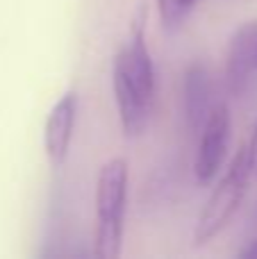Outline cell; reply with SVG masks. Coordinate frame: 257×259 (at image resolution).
Returning a JSON list of instances; mask_svg holds the SVG:
<instances>
[{
    "mask_svg": "<svg viewBox=\"0 0 257 259\" xmlns=\"http://www.w3.org/2000/svg\"><path fill=\"white\" fill-rule=\"evenodd\" d=\"M212 103V75L205 64H189L182 77V114L191 132H200L207 121Z\"/></svg>",
    "mask_w": 257,
    "mask_h": 259,
    "instance_id": "cell-7",
    "label": "cell"
},
{
    "mask_svg": "<svg viewBox=\"0 0 257 259\" xmlns=\"http://www.w3.org/2000/svg\"><path fill=\"white\" fill-rule=\"evenodd\" d=\"M230 143V109L226 103H217L200 130L198 150L194 157V175L200 187H209L217 180L219 168Z\"/></svg>",
    "mask_w": 257,
    "mask_h": 259,
    "instance_id": "cell-4",
    "label": "cell"
},
{
    "mask_svg": "<svg viewBox=\"0 0 257 259\" xmlns=\"http://www.w3.org/2000/svg\"><path fill=\"white\" fill-rule=\"evenodd\" d=\"M144 36L146 32H130V41L114 57L112 84L125 137H139L155 107V66Z\"/></svg>",
    "mask_w": 257,
    "mask_h": 259,
    "instance_id": "cell-1",
    "label": "cell"
},
{
    "mask_svg": "<svg viewBox=\"0 0 257 259\" xmlns=\"http://www.w3.org/2000/svg\"><path fill=\"white\" fill-rule=\"evenodd\" d=\"M159 12V21L166 32H176L185 25L187 16L191 14L196 0H155Z\"/></svg>",
    "mask_w": 257,
    "mask_h": 259,
    "instance_id": "cell-8",
    "label": "cell"
},
{
    "mask_svg": "<svg viewBox=\"0 0 257 259\" xmlns=\"http://www.w3.org/2000/svg\"><path fill=\"white\" fill-rule=\"evenodd\" d=\"M75 118H77V94L66 91L57 103L53 105L44 127V148L50 164L62 166L68 157L75 132Z\"/></svg>",
    "mask_w": 257,
    "mask_h": 259,
    "instance_id": "cell-5",
    "label": "cell"
},
{
    "mask_svg": "<svg viewBox=\"0 0 257 259\" xmlns=\"http://www.w3.org/2000/svg\"><path fill=\"white\" fill-rule=\"evenodd\" d=\"M255 71H257V55H255Z\"/></svg>",
    "mask_w": 257,
    "mask_h": 259,
    "instance_id": "cell-11",
    "label": "cell"
},
{
    "mask_svg": "<svg viewBox=\"0 0 257 259\" xmlns=\"http://www.w3.org/2000/svg\"><path fill=\"white\" fill-rule=\"evenodd\" d=\"M239 259H257V239L248 243L246 248H241L239 250Z\"/></svg>",
    "mask_w": 257,
    "mask_h": 259,
    "instance_id": "cell-10",
    "label": "cell"
},
{
    "mask_svg": "<svg viewBox=\"0 0 257 259\" xmlns=\"http://www.w3.org/2000/svg\"><path fill=\"white\" fill-rule=\"evenodd\" d=\"M250 180H253V173H250L246 146H239L237 155L228 164L226 173L214 184L212 193H209L207 202H205L203 211L198 216V223L194 228L196 246H205V243L212 241L217 234H221L228 228V223L239 211L241 202H244L246 193H248Z\"/></svg>",
    "mask_w": 257,
    "mask_h": 259,
    "instance_id": "cell-3",
    "label": "cell"
},
{
    "mask_svg": "<svg viewBox=\"0 0 257 259\" xmlns=\"http://www.w3.org/2000/svg\"><path fill=\"white\" fill-rule=\"evenodd\" d=\"M127 205V161L114 157L100 168L96 182V239L94 257L116 259L123 246V221Z\"/></svg>",
    "mask_w": 257,
    "mask_h": 259,
    "instance_id": "cell-2",
    "label": "cell"
},
{
    "mask_svg": "<svg viewBox=\"0 0 257 259\" xmlns=\"http://www.w3.org/2000/svg\"><path fill=\"white\" fill-rule=\"evenodd\" d=\"M257 55V21H248L232 34L226 55V77L228 87L235 96H241L255 73Z\"/></svg>",
    "mask_w": 257,
    "mask_h": 259,
    "instance_id": "cell-6",
    "label": "cell"
},
{
    "mask_svg": "<svg viewBox=\"0 0 257 259\" xmlns=\"http://www.w3.org/2000/svg\"><path fill=\"white\" fill-rule=\"evenodd\" d=\"M246 155H248L250 173H253V178H257V123L253 125L250 139H248V143H246Z\"/></svg>",
    "mask_w": 257,
    "mask_h": 259,
    "instance_id": "cell-9",
    "label": "cell"
}]
</instances>
